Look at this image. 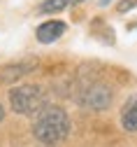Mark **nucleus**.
<instances>
[{
  "label": "nucleus",
  "instance_id": "1",
  "mask_svg": "<svg viewBox=\"0 0 137 147\" xmlns=\"http://www.w3.org/2000/svg\"><path fill=\"white\" fill-rule=\"evenodd\" d=\"M33 136L42 145H58L70 136V117L58 105H44L33 121Z\"/></svg>",
  "mask_w": 137,
  "mask_h": 147
},
{
  "label": "nucleus",
  "instance_id": "2",
  "mask_svg": "<svg viewBox=\"0 0 137 147\" xmlns=\"http://www.w3.org/2000/svg\"><path fill=\"white\" fill-rule=\"evenodd\" d=\"M47 105V94L42 91V86H16L9 89V107L16 115H37L40 110Z\"/></svg>",
  "mask_w": 137,
  "mask_h": 147
},
{
  "label": "nucleus",
  "instance_id": "5",
  "mask_svg": "<svg viewBox=\"0 0 137 147\" xmlns=\"http://www.w3.org/2000/svg\"><path fill=\"white\" fill-rule=\"evenodd\" d=\"M65 30H67L65 21L49 19V21H44V24L37 26L35 35H37V42H42V45H51V42H56L58 38H61V35H65Z\"/></svg>",
  "mask_w": 137,
  "mask_h": 147
},
{
  "label": "nucleus",
  "instance_id": "10",
  "mask_svg": "<svg viewBox=\"0 0 137 147\" xmlns=\"http://www.w3.org/2000/svg\"><path fill=\"white\" fill-rule=\"evenodd\" d=\"M109 3H112V0H100V5H102V7H105V5H109Z\"/></svg>",
  "mask_w": 137,
  "mask_h": 147
},
{
  "label": "nucleus",
  "instance_id": "9",
  "mask_svg": "<svg viewBox=\"0 0 137 147\" xmlns=\"http://www.w3.org/2000/svg\"><path fill=\"white\" fill-rule=\"evenodd\" d=\"M3 119H5V107L0 105V121H3Z\"/></svg>",
  "mask_w": 137,
  "mask_h": 147
},
{
  "label": "nucleus",
  "instance_id": "6",
  "mask_svg": "<svg viewBox=\"0 0 137 147\" xmlns=\"http://www.w3.org/2000/svg\"><path fill=\"white\" fill-rule=\"evenodd\" d=\"M121 126L128 133H137V96H130L121 110Z\"/></svg>",
  "mask_w": 137,
  "mask_h": 147
},
{
  "label": "nucleus",
  "instance_id": "7",
  "mask_svg": "<svg viewBox=\"0 0 137 147\" xmlns=\"http://www.w3.org/2000/svg\"><path fill=\"white\" fill-rule=\"evenodd\" d=\"M72 5V0H44V3L40 5V12L44 14H56V12H63L65 7Z\"/></svg>",
  "mask_w": 137,
  "mask_h": 147
},
{
  "label": "nucleus",
  "instance_id": "11",
  "mask_svg": "<svg viewBox=\"0 0 137 147\" xmlns=\"http://www.w3.org/2000/svg\"><path fill=\"white\" fill-rule=\"evenodd\" d=\"M72 3H84V0H72Z\"/></svg>",
  "mask_w": 137,
  "mask_h": 147
},
{
  "label": "nucleus",
  "instance_id": "8",
  "mask_svg": "<svg viewBox=\"0 0 137 147\" xmlns=\"http://www.w3.org/2000/svg\"><path fill=\"white\" fill-rule=\"evenodd\" d=\"M135 5H137V0H121V3L116 5V9H119V12L123 14V12H128V9H132Z\"/></svg>",
  "mask_w": 137,
  "mask_h": 147
},
{
  "label": "nucleus",
  "instance_id": "4",
  "mask_svg": "<svg viewBox=\"0 0 137 147\" xmlns=\"http://www.w3.org/2000/svg\"><path fill=\"white\" fill-rule=\"evenodd\" d=\"M35 68H37V59H23L16 63H7L0 68V84H14L21 77L30 75Z\"/></svg>",
  "mask_w": 137,
  "mask_h": 147
},
{
  "label": "nucleus",
  "instance_id": "3",
  "mask_svg": "<svg viewBox=\"0 0 137 147\" xmlns=\"http://www.w3.org/2000/svg\"><path fill=\"white\" fill-rule=\"evenodd\" d=\"M79 103L88 110H107L112 105V89L105 84H91L82 91Z\"/></svg>",
  "mask_w": 137,
  "mask_h": 147
}]
</instances>
